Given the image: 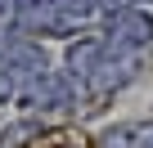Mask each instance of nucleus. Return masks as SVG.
I'll use <instances>...</instances> for the list:
<instances>
[{
  "mask_svg": "<svg viewBox=\"0 0 153 148\" xmlns=\"http://www.w3.org/2000/svg\"><path fill=\"white\" fill-rule=\"evenodd\" d=\"M0 63L9 67V77L23 85V81H32V77H41V72H50V58H45V49L36 45V36H0Z\"/></svg>",
  "mask_w": 153,
  "mask_h": 148,
  "instance_id": "39448f33",
  "label": "nucleus"
},
{
  "mask_svg": "<svg viewBox=\"0 0 153 148\" xmlns=\"http://www.w3.org/2000/svg\"><path fill=\"white\" fill-rule=\"evenodd\" d=\"M99 0H27L18 5V27L27 36H72L95 18Z\"/></svg>",
  "mask_w": 153,
  "mask_h": 148,
  "instance_id": "f03ea898",
  "label": "nucleus"
},
{
  "mask_svg": "<svg viewBox=\"0 0 153 148\" xmlns=\"http://www.w3.org/2000/svg\"><path fill=\"white\" fill-rule=\"evenodd\" d=\"M140 63L144 54H122V49H108L104 36H76L63 54V72L72 77L76 90H86L90 99H104L122 85H131L140 77Z\"/></svg>",
  "mask_w": 153,
  "mask_h": 148,
  "instance_id": "f257e3e1",
  "label": "nucleus"
},
{
  "mask_svg": "<svg viewBox=\"0 0 153 148\" xmlns=\"http://www.w3.org/2000/svg\"><path fill=\"white\" fill-rule=\"evenodd\" d=\"M14 103L36 121H63L76 108V85H72L68 72L63 77L59 72H41V77H32V81H23L14 90Z\"/></svg>",
  "mask_w": 153,
  "mask_h": 148,
  "instance_id": "7ed1b4c3",
  "label": "nucleus"
},
{
  "mask_svg": "<svg viewBox=\"0 0 153 148\" xmlns=\"http://www.w3.org/2000/svg\"><path fill=\"white\" fill-rule=\"evenodd\" d=\"M14 90H18V81L9 77V67L0 63V103H9V99H14Z\"/></svg>",
  "mask_w": 153,
  "mask_h": 148,
  "instance_id": "0eeeda50",
  "label": "nucleus"
},
{
  "mask_svg": "<svg viewBox=\"0 0 153 148\" xmlns=\"http://www.w3.org/2000/svg\"><path fill=\"white\" fill-rule=\"evenodd\" d=\"M14 9H18V0H0V18H9Z\"/></svg>",
  "mask_w": 153,
  "mask_h": 148,
  "instance_id": "6e6552de",
  "label": "nucleus"
},
{
  "mask_svg": "<svg viewBox=\"0 0 153 148\" xmlns=\"http://www.w3.org/2000/svg\"><path fill=\"white\" fill-rule=\"evenodd\" d=\"M95 148H153V117L149 121H131V126H108Z\"/></svg>",
  "mask_w": 153,
  "mask_h": 148,
  "instance_id": "423d86ee",
  "label": "nucleus"
},
{
  "mask_svg": "<svg viewBox=\"0 0 153 148\" xmlns=\"http://www.w3.org/2000/svg\"><path fill=\"white\" fill-rule=\"evenodd\" d=\"M122 5H153V0H122Z\"/></svg>",
  "mask_w": 153,
  "mask_h": 148,
  "instance_id": "1a4fd4ad",
  "label": "nucleus"
},
{
  "mask_svg": "<svg viewBox=\"0 0 153 148\" xmlns=\"http://www.w3.org/2000/svg\"><path fill=\"white\" fill-rule=\"evenodd\" d=\"M104 45L108 49H122V54H144L153 45V18L144 9H131V5H117L104 14Z\"/></svg>",
  "mask_w": 153,
  "mask_h": 148,
  "instance_id": "20e7f679",
  "label": "nucleus"
}]
</instances>
